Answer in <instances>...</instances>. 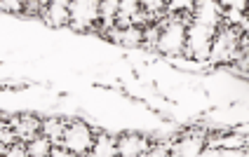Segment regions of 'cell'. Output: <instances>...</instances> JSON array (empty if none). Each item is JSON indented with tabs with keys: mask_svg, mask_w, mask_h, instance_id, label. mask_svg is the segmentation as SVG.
<instances>
[{
	"mask_svg": "<svg viewBox=\"0 0 249 157\" xmlns=\"http://www.w3.org/2000/svg\"><path fill=\"white\" fill-rule=\"evenodd\" d=\"M197 157H219V148H214V145H209V148H202V153Z\"/></svg>",
	"mask_w": 249,
	"mask_h": 157,
	"instance_id": "cell-21",
	"label": "cell"
},
{
	"mask_svg": "<svg viewBox=\"0 0 249 157\" xmlns=\"http://www.w3.org/2000/svg\"><path fill=\"white\" fill-rule=\"evenodd\" d=\"M71 2L66 0H54V2H47V21L50 26H69L71 24V10H69Z\"/></svg>",
	"mask_w": 249,
	"mask_h": 157,
	"instance_id": "cell-7",
	"label": "cell"
},
{
	"mask_svg": "<svg viewBox=\"0 0 249 157\" xmlns=\"http://www.w3.org/2000/svg\"><path fill=\"white\" fill-rule=\"evenodd\" d=\"M219 31V7L216 2H195V16L186 31V49L197 61H207L214 35Z\"/></svg>",
	"mask_w": 249,
	"mask_h": 157,
	"instance_id": "cell-1",
	"label": "cell"
},
{
	"mask_svg": "<svg viewBox=\"0 0 249 157\" xmlns=\"http://www.w3.org/2000/svg\"><path fill=\"white\" fill-rule=\"evenodd\" d=\"M141 157H169V150L160 145V148H153V150H148V153H143Z\"/></svg>",
	"mask_w": 249,
	"mask_h": 157,
	"instance_id": "cell-19",
	"label": "cell"
},
{
	"mask_svg": "<svg viewBox=\"0 0 249 157\" xmlns=\"http://www.w3.org/2000/svg\"><path fill=\"white\" fill-rule=\"evenodd\" d=\"M155 47L167 54V57H177V54H183L186 52V21L183 19H177V21H169L162 26L158 40H155Z\"/></svg>",
	"mask_w": 249,
	"mask_h": 157,
	"instance_id": "cell-2",
	"label": "cell"
},
{
	"mask_svg": "<svg viewBox=\"0 0 249 157\" xmlns=\"http://www.w3.org/2000/svg\"><path fill=\"white\" fill-rule=\"evenodd\" d=\"M5 157H26V148H21V145L17 143V145H12V148L5 153Z\"/></svg>",
	"mask_w": 249,
	"mask_h": 157,
	"instance_id": "cell-20",
	"label": "cell"
},
{
	"mask_svg": "<svg viewBox=\"0 0 249 157\" xmlns=\"http://www.w3.org/2000/svg\"><path fill=\"white\" fill-rule=\"evenodd\" d=\"M71 10V26L75 31H89L99 21V2L97 0H73Z\"/></svg>",
	"mask_w": 249,
	"mask_h": 157,
	"instance_id": "cell-3",
	"label": "cell"
},
{
	"mask_svg": "<svg viewBox=\"0 0 249 157\" xmlns=\"http://www.w3.org/2000/svg\"><path fill=\"white\" fill-rule=\"evenodd\" d=\"M24 2L21 0H0V12H21Z\"/></svg>",
	"mask_w": 249,
	"mask_h": 157,
	"instance_id": "cell-16",
	"label": "cell"
},
{
	"mask_svg": "<svg viewBox=\"0 0 249 157\" xmlns=\"http://www.w3.org/2000/svg\"><path fill=\"white\" fill-rule=\"evenodd\" d=\"M54 157H69L66 153H61V150H54Z\"/></svg>",
	"mask_w": 249,
	"mask_h": 157,
	"instance_id": "cell-22",
	"label": "cell"
},
{
	"mask_svg": "<svg viewBox=\"0 0 249 157\" xmlns=\"http://www.w3.org/2000/svg\"><path fill=\"white\" fill-rule=\"evenodd\" d=\"M141 38H143V31L139 29V26H124L120 29V33H115V40L120 45H139L141 43Z\"/></svg>",
	"mask_w": 249,
	"mask_h": 157,
	"instance_id": "cell-11",
	"label": "cell"
},
{
	"mask_svg": "<svg viewBox=\"0 0 249 157\" xmlns=\"http://www.w3.org/2000/svg\"><path fill=\"white\" fill-rule=\"evenodd\" d=\"M139 10H141V2H137V0H123V2H118V16L123 19V26L120 29L134 26L132 19H137Z\"/></svg>",
	"mask_w": 249,
	"mask_h": 157,
	"instance_id": "cell-9",
	"label": "cell"
},
{
	"mask_svg": "<svg viewBox=\"0 0 249 157\" xmlns=\"http://www.w3.org/2000/svg\"><path fill=\"white\" fill-rule=\"evenodd\" d=\"M52 153V143L50 139H45V136H36V139H31L26 148V157H50Z\"/></svg>",
	"mask_w": 249,
	"mask_h": 157,
	"instance_id": "cell-10",
	"label": "cell"
},
{
	"mask_svg": "<svg viewBox=\"0 0 249 157\" xmlns=\"http://www.w3.org/2000/svg\"><path fill=\"white\" fill-rule=\"evenodd\" d=\"M183 7H195V2H188V0H172V2H167V10H183Z\"/></svg>",
	"mask_w": 249,
	"mask_h": 157,
	"instance_id": "cell-18",
	"label": "cell"
},
{
	"mask_svg": "<svg viewBox=\"0 0 249 157\" xmlns=\"http://www.w3.org/2000/svg\"><path fill=\"white\" fill-rule=\"evenodd\" d=\"M205 148V139L200 134H191V136H183L177 145H174V157H197Z\"/></svg>",
	"mask_w": 249,
	"mask_h": 157,
	"instance_id": "cell-6",
	"label": "cell"
},
{
	"mask_svg": "<svg viewBox=\"0 0 249 157\" xmlns=\"http://www.w3.org/2000/svg\"><path fill=\"white\" fill-rule=\"evenodd\" d=\"M45 134H47L45 139H61L64 131H61V125H59L56 120H50V122L45 125Z\"/></svg>",
	"mask_w": 249,
	"mask_h": 157,
	"instance_id": "cell-15",
	"label": "cell"
},
{
	"mask_svg": "<svg viewBox=\"0 0 249 157\" xmlns=\"http://www.w3.org/2000/svg\"><path fill=\"white\" fill-rule=\"evenodd\" d=\"M219 150H228V148H247V136L245 134H226L219 139Z\"/></svg>",
	"mask_w": 249,
	"mask_h": 157,
	"instance_id": "cell-13",
	"label": "cell"
},
{
	"mask_svg": "<svg viewBox=\"0 0 249 157\" xmlns=\"http://www.w3.org/2000/svg\"><path fill=\"white\" fill-rule=\"evenodd\" d=\"M118 2L120 0H104V2H99V16H104L106 24H111L113 19L118 16Z\"/></svg>",
	"mask_w": 249,
	"mask_h": 157,
	"instance_id": "cell-14",
	"label": "cell"
},
{
	"mask_svg": "<svg viewBox=\"0 0 249 157\" xmlns=\"http://www.w3.org/2000/svg\"><path fill=\"white\" fill-rule=\"evenodd\" d=\"M115 148L120 157H141L146 153V141L137 134H127L120 139V143H115Z\"/></svg>",
	"mask_w": 249,
	"mask_h": 157,
	"instance_id": "cell-8",
	"label": "cell"
},
{
	"mask_svg": "<svg viewBox=\"0 0 249 157\" xmlns=\"http://www.w3.org/2000/svg\"><path fill=\"white\" fill-rule=\"evenodd\" d=\"M219 157H247L245 148H228V150H219Z\"/></svg>",
	"mask_w": 249,
	"mask_h": 157,
	"instance_id": "cell-17",
	"label": "cell"
},
{
	"mask_svg": "<svg viewBox=\"0 0 249 157\" xmlns=\"http://www.w3.org/2000/svg\"><path fill=\"white\" fill-rule=\"evenodd\" d=\"M92 157H118V148H115V141H113L111 136H101V139L94 143Z\"/></svg>",
	"mask_w": 249,
	"mask_h": 157,
	"instance_id": "cell-12",
	"label": "cell"
},
{
	"mask_svg": "<svg viewBox=\"0 0 249 157\" xmlns=\"http://www.w3.org/2000/svg\"><path fill=\"white\" fill-rule=\"evenodd\" d=\"M61 139H64V145H66L69 153L83 155V153H87L92 148V129L83 125V122H73L71 127L64 129Z\"/></svg>",
	"mask_w": 249,
	"mask_h": 157,
	"instance_id": "cell-4",
	"label": "cell"
},
{
	"mask_svg": "<svg viewBox=\"0 0 249 157\" xmlns=\"http://www.w3.org/2000/svg\"><path fill=\"white\" fill-rule=\"evenodd\" d=\"M237 45H240V40H237L235 31L233 29L221 31V33L214 35V43H212V49H209V59L214 63H223V61H228V59L233 57Z\"/></svg>",
	"mask_w": 249,
	"mask_h": 157,
	"instance_id": "cell-5",
	"label": "cell"
}]
</instances>
